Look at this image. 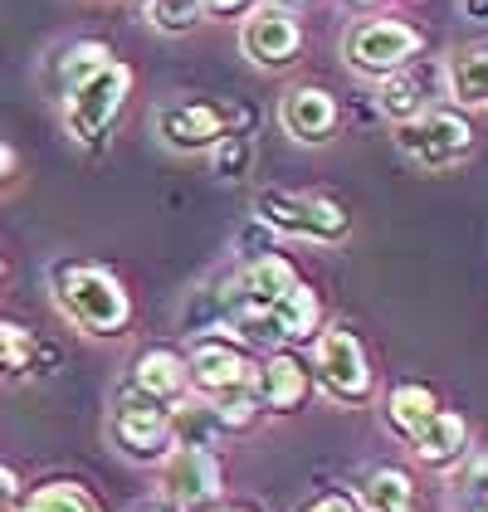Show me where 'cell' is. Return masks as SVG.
<instances>
[{"mask_svg":"<svg viewBox=\"0 0 488 512\" xmlns=\"http://www.w3.org/2000/svg\"><path fill=\"white\" fill-rule=\"evenodd\" d=\"M318 381L337 400H366L371 395V371H366V356L352 332L337 327V332H327L318 342Z\"/></svg>","mask_w":488,"mask_h":512,"instance_id":"cell-6","label":"cell"},{"mask_svg":"<svg viewBox=\"0 0 488 512\" xmlns=\"http://www.w3.org/2000/svg\"><path fill=\"white\" fill-rule=\"evenodd\" d=\"M288 288H293V269H288L284 259H254L244 278L225 293V303H230V317H244V313H259V308H269V303H279Z\"/></svg>","mask_w":488,"mask_h":512,"instance_id":"cell-11","label":"cell"},{"mask_svg":"<svg viewBox=\"0 0 488 512\" xmlns=\"http://www.w3.org/2000/svg\"><path fill=\"white\" fill-rule=\"evenodd\" d=\"M420 49H425L420 30H410L401 20H362V25H352L347 40H342L347 64H352L357 74H371V79H386V74L406 69Z\"/></svg>","mask_w":488,"mask_h":512,"instance_id":"cell-2","label":"cell"},{"mask_svg":"<svg viewBox=\"0 0 488 512\" xmlns=\"http://www.w3.org/2000/svg\"><path fill=\"white\" fill-rule=\"evenodd\" d=\"M279 118H284L288 137L318 147V142L332 137V127H337V103H332L327 88H293L284 98V108H279Z\"/></svg>","mask_w":488,"mask_h":512,"instance_id":"cell-12","label":"cell"},{"mask_svg":"<svg viewBox=\"0 0 488 512\" xmlns=\"http://www.w3.org/2000/svg\"><path fill=\"white\" fill-rule=\"evenodd\" d=\"M157 137L176 152H205L225 137V113L215 103H171L157 113Z\"/></svg>","mask_w":488,"mask_h":512,"instance_id":"cell-10","label":"cell"},{"mask_svg":"<svg viewBox=\"0 0 488 512\" xmlns=\"http://www.w3.org/2000/svg\"><path fill=\"white\" fill-rule=\"evenodd\" d=\"M201 5H210V15H235V10H244L249 0H201Z\"/></svg>","mask_w":488,"mask_h":512,"instance_id":"cell-28","label":"cell"},{"mask_svg":"<svg viewBox=\"0 0 488 512\" xmlns=\"http://www.w3.org/2000/svg\"><path fill=\"white\" fill-rule=\"evenodd\" d=\"M425 93H430V74L406 64V69L386 74V83H381V113L396 118V122L415 118V113H425V103H430Z\"/></svg>","mask_w":488,"mask_h":512,"instance_id":"cell-17","label":"cell"},{"mask_svg":"<svg viewBox=\"0 0 488 512\" xmlns=\"http://www.w3.org/2000/svg\"><path fill=\"white\" fill-rule=\"evenodd\" d=\"M313 322H318V298L308 293V288H288L279 303H269V308H259V313H244L240 327L244 337H254V342H284V337H303V332H313Z\"/></svg>","mask_w":488,"mask_h":512,"instance_id":"cell-8","label":"cell"},{"mask_svg":"<svg viewBox=\"0 0 488 512\" xmlns=\"http://www.w3.org/2000/svg\"><path fill=\"white\" fill-rule=\"evenodd\" d=\"M308 512H352V503L347 498H323L318 508H308Z\"/></svg>","mask_w":488,"mask_h":512,"instance_id":"cell-29","label":"cell"},{"mask_svg":"<svg viewBox=\"0 0 488 512\" xmlns=\"http://www.w3.org/2000/svg\"><path fill=\"white\" fill-rule=\"evenodd\" d=\"M449 98L464 108H488V44L449 59Z\"/></svg>","mask_w":488,"mask_h":512,"instance_id":"cell-16","label":"cell"},{"mask_svg":"<svg viewBox=\"0 0 488 512\" xmlns=\"http://www.w3.org/2000/svg\"><path fill=\"white\" fill-rule=\"evenodd\" d=\"M30 356H35L30 332H25V327H15V322H0V371H25V366H30Z\"/></svg>","mask_w":488,"mask_h":512,"instance_id":"cell-25","label":"cell"},{"mask_svg":"<svg viewBox=\"0 0 488 512\" xmlns=\"http://www.w3.org/2000/svg\"><path fill=\"white\" fill-rule=\"evenodd\" d=\"M0 278H5V264H0Z\"/></svg>","mask_w":488,"mask_h":512,"instance_id":"cell-34","label":"cell"},{"mask_svg":"<svg viewBox=\"0 0 488 512\" xmlns=\"http://www.w3.org/2000/svg\"><path fill=\"white\" fill-rule=\"evenodd\" d=\"M142 512H162V508H142Z\"/></svg>","mask_w":488,"mask_h":512,"instance_id":"cell-33","label":"cell"},{"mask_svg":"<svg viewBox=\"0 0 488 512\" xmlns=\"http://www.w3.org/2000/svg\"><path fill=\"white\" fill-rule=\"evenodd\" d=\"M249 161H254V142H249V137H220V142H215V176H220V181L249 176Z\"/></svg>","mask_w":488,"mask_h":512,"instance_id":"cell-24","label":"cell"},{"mask_svg":"<svg viewBox=\"0 0 488 512\" xmlns=\"http://www.w3.org/2000/svg\"><path fill=\"white\" fill-rule=\"evenodd\" d=\"M191 371H196V381H201L210 395L235 391V386H249V361H244L240 352H230V347H220V342L196 347V356H191Z\"/></svg>","mask_w":488,"mask_h":512,"instance_id":"cell-15","label":"cell"},{"mask_svg":"<svg viewBox=\"0 0 488 512\" xmlns=\"http://www.w3.org/2000/svg\"><path fill=\"white\" fill-rule=\"evenodd\" d=\"M410 444H415V454H420L425 464H454V459L464 454V444H469V425H464V415H454V410H435L420 430L410 434Z\"/></svg>","mask_w":488,"mask_h":512,"instance_id":"cell-14","label":"cell"},{"mask_svg":"<svg viewBox=\"0 0 488 512\" xmlns=\"http://www.w3.org/2000/svg\"><path fill=\"white\" fill-rule=\"evenodd\" d=\"M362 498L371 512H410V478L401 469L371 473L366 488H362Z\"/></svg>","mask_w":488,"mask_h":512,"instance_id":"cell-21","label":"cell"},{"mask_svg":"<svg viewBox=\"0 0 488 512\" xmlns=\"http://www.w3.org/2000/svg\"><path fill=\"white\" fill-rule=\"evenodd\" d=\"M396 147L410 161H420L425 171H445V166H454V161H464L474 152V127L459 113L425 108V113H415V118L396 127Z\"/></svg>","mask_w":488,"mask_h":512,"instance_id":"cell-1","label":"cell"},{"mask_svg":"<svg viewBox=\"0 0 488 512\" xmlns=\"http://www.w3.org/2000/svg\"><path fill=\"white\" fill-rule=\"evenodd\" d=\"M249 415H254V400L244 395V386L220 391V405H215V420H220V425H244Z\"/></svg>","mask_w":488,"mask_h":512,"instance_id":"cell-27","label":"cell"},{"mask_svg":"<svg viewBox=\"0 0 488 512\" xmlns=\"http://www.w3.org/2000/svg\"><path fill=\"white\" fill-rule=\"evenodd\" d=\"M30 512H98V508L83 498L79 488H64V483H54V488H40V493H35Z\"/></svg>","mask_w":488,"mask_h":512,"instance_id":"cell-26","label":"cell"},{"mask_svg":"<svg viewBox=\"0 0 488 512\" xmlns=\"http://www.w3.org/2000/svg\"><path fill=\"white\" fill-rule=\"evenodd\" d=\"M274 5H303V0H274Z\"/></svg>","mask_w":488,"mask_h":512,"instance_id":"cell-31","label":"cell"},{"mask_svg":"<svg viewBox=\"0 0 488 512\" xmlns=\"http://www.w3.org/2000/svg\"><path fill=\"white\" fill-rule=\"evenodd\" d=\"M166 488L186 503V508H201L210 503L215 493H220V469H215V459L196 449V444H186L176 459H171V469H166Z\"/></svg>","mask_w":488,"mask_h":512,"instance_id":"cell-13","label":"cell"},{"mask_svg":"<svg viewBox=\"0 0 488 512\" xmlns=\"http://www.w3.org/2000/svg\"><path fill=\"white\" fill-rule=\"evenodd\" d=\"M59 303L88 332H118L127 322V298L98 269H59Z\"/></svg>","mask_w":488,"mask_h":512,"instance_id":"cell-4","label":"cell"},{"mask_svg":"<svg viewBox=\"0 0 488 512\" xmlns=\"http://www.w3.org/2000/svg\"><path fill=\"white\" fill-rule=\"evenodd\" d=\"M259 215L264 225L298 239H342L347 235V210L318 196H288V191H259Z\"/></svg>","mask_w":488,"mask_h":512,"instance_id":"cell-5","label":"cell"},{"mask_svg":"<svg viewBox=\"0 0 488 512\" xmlns=\"http://www.w3.org/2000/svg\"><path fill=\"white\" fill-rule=\"evenodd\" d=\"M103 64H108V49H103V44H74V49L59 59V79H64V88H79V83L93 79Z\"/></svg>","mask_w":488,"mask_h":512,"instance_id":"cell-22","label":"cell"},{"mask_svg":"<svg viewBox=\"0 0 488 512\" xmlns=\"http://www.w3.org/2000/svg\"><path fill=\"white\" fill-rule=\"evenodd\" d=\"M303 395H308L303 366H298L293 356H274V361L264 366V400H269L274 410H293Z\"/></svg>","mask_w":488,"mask_h":512,"instance_id":"cell-19","label":"cell"},{"mask_svg":"<svg viewBox=\"0 0 488 512\" xmlns=\"http://www.w3.org/2000/svg\"><path fill=\"white\" fill-rule=\"evenodd\" d=\"M10 166H15V157H10V152H5V147H0V176H5V171H10Z\"/></svg>","mask_w":488,"mask_h":512,"instance_id":"cell-30","label":"cell"},{"mask_svg":"<svg viewBox=\"0 0 488 512\" xmlns=\"http://www.w3.org/2000/svg\"><path fill=\"white\" fill-rule=\"evenodd\" d=\"M435 410H440V400H435V391H425V386H396L391 391V425L401 434H415Z\"/></svg>","mask_w":488,"mask_h":512,"instance_id":"cell-20","label":"cell"},{"mask_svg":"<svg viewBox=\"0 0 488 512\" xmlns=\"http://www.w3.org/2000/svg\"><path fill=\"white\" fill-rule=\"evenodd\" d=\"M113 430H118V444L132 454V459H157L166 444H171V420L157 410V400L142 395V391L122 395Z\"/></svg>","mask_w":488,"mask_h":512,"instance_id":"cell-9","label":"cell"},{"mask_svg":"<svg viewBox=\"0 0 488 512\" xmlns=\"http://www.w3.org/2000/svg\"><path fill=\"white\" fill-rule=\"evenodd\" d=\"M137 391L152 395V400H171V395H181V386H186V371H181V361L171 352H147L142 361H137Z\"/></svg>","mask_w":488,"mask_h":512,"instance_id":"cell-18","label":"cell"},{"mask_svg":"<svg viewBox=\"0 0 488 512\" xmlns=\"http://www.w3.org/2000/svg\"><path fill=\"white\" fill-rule=\"evenodd\" d=\"M127 88H132V74L122 69V64H103L93 79H83L79 88H69V103H64V127H69V137L74 142H98L103 137V127L113 122V113L122 108V98H127Z\"/></svg>","mask_w":488,"mask_h":512,"instance_id":"cell-3","label":"cell"},{"mask_svg":"<svg viewBox=\"0 0 488 512\" xmlns=\"http://www.w3.org/2000/svg\"><path fill=\"white\" fill-rule=\"evenodd\" d=\"M201 0H152V25L162 35H186L196 20H201Z\"/></svg>","mask_w":488,"mask_h":512,"instance_id":"cell-23","label":"cell"},{"mask_svg":"<svg viewBox=\"0 0 488 512\" xmlns=\"http://www.w3.org/2000/svg\"><path fill=\"white\" fill-rule=\"evenodd\" d=\"M0 512H10V508H5V498H0Z\"/></svg>","mask_w":488,"mask_h":512,"instance_id":"cell-32","label":"cell"},{"mask_svg":"<svg viewBox=\"0 0 488 512\" xmlns=\"http://www.w3.org/2000/svg\"><path fill=\"white\" fill-rule=\"evenodd\" d=\"M240 44L259 69H284V64H293L303 35H298V20L288 15L284 5H274V10H259V15L244 20Z\"/></svg>","mask_w":488,"mask_h":512,"instance_id":"cell-7","label":"cell"}]
</instances>
